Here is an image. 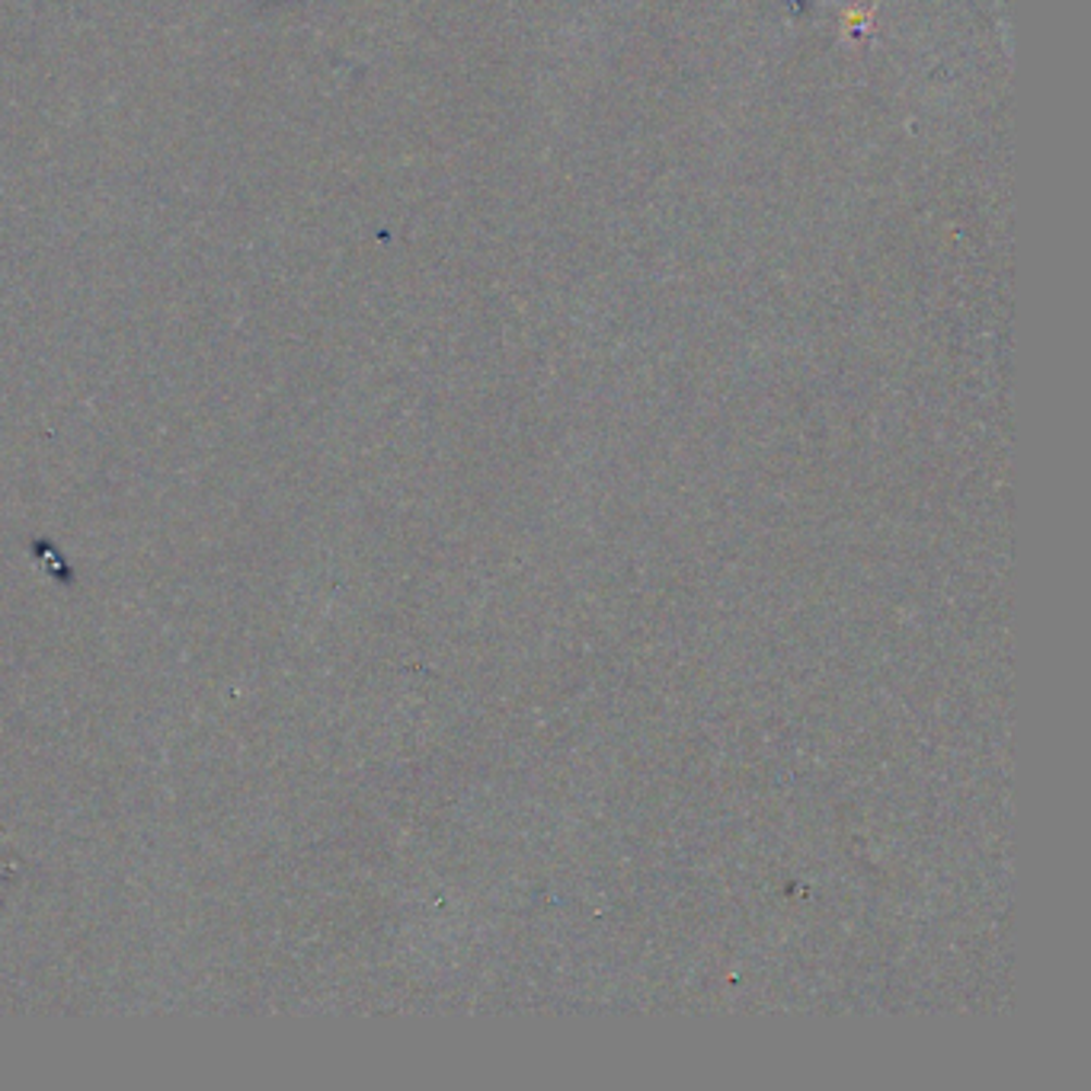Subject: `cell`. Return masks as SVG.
<instances>
[{
    "mask_svg": "<svg viewBox=\"0 0 1091 1091\" xmlns=\"http://www.w3.org/2000/svg\"><path fill=\"white\" fill-rule=\"evenodd\" d=\"M871 13L873 10H852V13H845V29L852 33V36H858V33H868L871 29Z\"/></svg>",
    "mask_w": 1091,
    "mask_h": 1091,
    "instance_id": "6da1fadb",
    "label": "cell"
}]
</instances>
